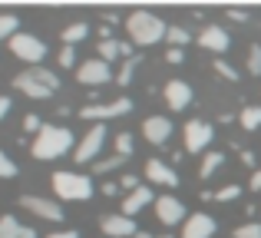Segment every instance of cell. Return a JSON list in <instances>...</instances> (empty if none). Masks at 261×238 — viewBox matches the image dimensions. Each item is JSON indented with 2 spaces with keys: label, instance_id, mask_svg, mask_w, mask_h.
Here are the masks:
<instances>
[{
  "label": "cell",
  "instance_id": "cell-1",
  "mask_svg": "<svg viewBox=\"0 0 261 238\" xmlns=\"http://www.w3.org/2000/svg\"><path fill=\"white\" fill-rule=\"evenodd\" d=\"M126 30L133 37V43L139 46H152L162 37H169V23H162V17H155L152 10H136L126 17Z\"/></svg>",
  "mask_w": 261,
  "mask_h": 238
},
{
  "label": "cell",
  "instance_id": "cell-2",
  "mask_svg": "<svg viewBox=\"0 0 261 238\" xmlns=\"http://www.w3.org/2000/svg\"><path fill=\"white\" fill-rule=\"evenodd\" d=\"M73 149V133L66 126H43L40 129V136L33 139L30 152L33 159H60V155H66Z\"/></svg>",
  "mask_w": 261,
  "mask_h": 238
},
{
  "label": "cell",
  "instance_id": "cell-3",
  "mask_svg": "<svg viewBox=\"0 0 261 238\" xmlns=\"http://www.w3.org/2000/svg\"><path fill=\"white\" fill-rule=\"evenodd\" d=\"M53 192L57 199H66V202H80V199H89L93 195V179L89 175H80V172H53Z\"/></svg>",
  "mask_w": 261,
  "mask_h": 238
},
{
  "label": "cell",
  "instance_id": "cell-4",
  "mask_svg": "<svg viewBox=\"0 0 261 238\" xmlns=\"http://www.w3.org/2000/svg\"><path fill=\"white\" fill-rule=\"evenodd\" d=\"M10 53L20 57L23 63H30V66H40V60L46 57V43L40 37H30V33H17V37L10 40Z\"/></svg>",
  "mask_w": 261,
  "mask_h": 238
},
{
  "label": "cell",
  "instance_id": "cell-5",
  "mask_svg": "<svg viewBox=\"0 0 261 238\" xmlns=\"http://www.w3.org/2000/svg\"><path fill=\"white\" fill-rule=\"evenodd\" d=\"M129 110H133V103H129L126 96H119V99H113V103H102V106H83V110H80V116H83V119H93V122H102V119L126 116Z\"/></svg>",
  "mask_w": 261,
  "mask_h": 238
},
{
  "label": "cell",
  "instance_id": "cell-6",
  "mask_svg": "<svg viewBox=\"0 0 261 238\" xmlns=\"http://www.w3.org/2000/svg\"><path fill=\"white\" fill-rule=\"evenodd\" d=\"M76 80L86 86H99V83H109L113 80V70H109L106 60H83L76 66Z\"/></svg>",
  "mask_w": 261,
  "mask_h": 238
},
{
  "label": "cell",
  "instance_id": "cell-7",
  "mask_svg": "<svg viewBox=\"0 0 261 238\" xmlns=\"http://www.w3.org/2000/svg\"><path fill=\"white\" fill-rule=\"evenodd\" d=\"M212 139H215V129H212L208 122L192 119L189 126H185V149H189V152H202V149H208Z\"/></svg>",
  "mask_w": 261,
  "mask_h": 238
},
{
  "label": "cell",
  "instance_id": "cell-8",
  "mask_svg": "<svg viewBox=\"0 0 261 238\" xmlns=\"http://www.w3.org/2000/svg\"><path fill=\"white\" fill-rule=\"evenodd\" d=\"M215 219L212 215H205V212H195V215H189V219L182 222V238H212L215 235Z\"/></svg>",
  "mask_w": 261,
  "mask_h": 238
},
{
  "label": "cell",
  "instance_id": "cell-9",
  "mask_svg": "<svg viewBox=\"0 0 261 238\" xmlns=\"http://www.w3.org/2000/svg\"><path fill=\"white\" fill-rule=\"evenodd\" d=\"M155 219L162 225H178V222H185V205L175 195H162V199H155Z\"/></svg>",
  "mask_w": 261,
  "mask_h": 238
},
{
  "label": "cell",
  "instance_id": "cell-10",
  "mask_svg": "<svg viewBox=\"0 0 261 238\" xmlns=\"http://www.w3.org/2000/svg\"><path fill=\"white\" fill-rule=\"evenodd\" d=\"M20 205H23L27 212L46 219V222H60V219H63V208H60L57 202H50V199H40V195H23V199H20Z\"/></svg>",
  "mask_w": 261,
  "mask_h": 238
},
{
  "label": "cell",
  "instance_id": "cell-11",
  "mask_svg": "<svg viewBox=\"0 0 261 238\" xmlns=\"http://www.w3.org/2000/svg\"><path fill=\"white\" fill-rule=\"evenodd\" d=\"M99 228H102V235H109V238H129V235H139L136 232V222L129 219V215H102V222H99Z\"/></svg>",
  "mask_w": 261,
  "mask_h": 238
},
{
  "label": "cell",
  "instance_id": "cell-12",
  "mask_svg": "<svg viewBox=\"0 0 261 238\" xmlns=\"http://www.w3.org/2000/svg\"><path fill=\"white\" fill-rule=\"evenodd\" d=\"M102 142H106V129L102 126H93L89 133L83 136V142L76 146V162H89L96 159V152L102 149Z\"/></svg>",
  "mask_w": 261,
  "mask_h": 238
},
{
  "label": "cell",
  "instance_id": "cell-13",
  "mask_svg": "<svg viewBox=\"0 0 261 238\" xmlns=\"http://www.w3.org/2000/svg\"><path fill=\"white\" fill-rule=\"evenodd\" d=\"M142 136H146L152 146L169 142V136H172V119H166V116H149L146 122H142Z\"/></svg>",
  "mask_w": 261,
  "mask_h": 238
},
{
  "label": "cell",
  "instance_id": "cell-14",
  "mask_svg": "<svg viewBox=\"0 0 261 238\" xmlns=\"http://www.w3.org/2000/svg\"><path fill=\"white\" fill-rule=\"evenodd\" d=\"M166 103H169V110H185V106L192 103V86L189 83H182V80H169L166 83Z\"/></svg>",
  "mask_w": 261,
  "mask_h": 238
},
{
  "label": "cell",
  "instance_id": "cell-15",
  "mask_svg": "<svg viewBox=\"0 0 261 238\" xmlns=\"http://www.w3.org/2000/svg\"><path fill=\"white\" fill-rule=\"evenodd\" d=\"M146 175L155 182V186H169V189H172V186H178V175H175V169H172V166H166L162 159H149V162H146Z\"/></svg>",
  "mask_w": 261,
  "mask_h": 238
},
{
  "label": "cell",
  "instance_id": "cell-16",
  "mask_svg": "<svg viewBox=\"0 0 261 238\" xmlns=\"http://www.w3.org/2000/svg\"><path fill=\"white\" fill-rule=\"evenodd\" d=\"M198 43H202L205 50H212V53H225L228 43H231V37L222 30V27H205L202 37H198Z\"/></svg>",
  "mask_w": 261,
  "mask_h": 238
},
{
  "label": "cell",
  "instance_id": "cell-17",
  "mask_svg": "<svg viewBox=\"0 0 261 238\" xmlns=\"http://www.w3.org/2000/svg\"><path fill=\"white\" fill-rule=\"evenodd\" d=\"M149 202H152V189H149V186H139L136 192H129L126 199H122V215H129V219H133V215L142 212Z\"/></svg>",
  "mask_w": 261,
  "mask_h": 238
},
{
  "label": "cell",
  "instance_id": "cell-18",
  "mask_svg": "<svg viewBox=\"0 0 261 238\" xmlns=\"http://www.w3.org/2000/svg\"><path fill=\"white\" fill-rule=\"evenodd\" d=\"M13 86H17L20 93H27L30 99H50V96H53V90H46V86H40L37 80H30L27 73H17V76H13Z\"/></svg>",
  "mask_w": 261,
  "mask_h": 238
},
{
  "label": "cell",
  "instance_id": "cell-19",
  "mask_svg": "<svg viewBox=\"0 0 261 238\" xmlns=\"http://www.w3.org/2000/svg\"><path fill=\"white\" fill-rule=\"evenodd\" d=\"M23 73H27L30 80H37L40 86H46V90H53V93L60 90V80H57V73H53V70H46V66H30V70H23Z\"/></svg>",
  "mask_w": 261,
  "mask_h": 238
},
{
  "label": "cell",
  "instance_id": "cell-20",
  "mask_svg": "<svg viewBox=\"0 0 261 238\" xmlns=\"http://www.w3.org/2000/svg\"><path fill=\"white\" fill-rule=\"evenodd\" d=\"M17 27H20V20L13 13H0V40H13L17 37Z\"/></svg>",
  "mask_w": 261,
  "mask_h": 238
},
{
  "label": "cell",
  "instance_id": "cell-21",
  "mask_svg": "<svg viewBox=\"0 0 261 238\" xmlns=\"http://www.w3.org/2000/svg\"><path fill=\"white\" fill-rule=\"evenodd\" d=\"M86 33H89L86 23H70V27L63 30V43L73 46V43H80V40H86Z\"/></svg>",
  "mask_w": 261,
  "mask_h": 238
},
{
  "label": "cell",
  "instance_id": "cell-22",
  "mask_svg": "<svg viewBox=\"0 0 261 238\" xmlns=\"http://www.w3.org/2000/svg\"><path fill=\"white\" fill-rule=\"evenodd\" d=\"M20 232H23V225H20L13 215H4V219H0V238H20Z\"/></svg>",
  "mask_w": 261,
  "mask_h": 238
},
{
  "label": "cell",
  "instance_id": "cell-23",
  "mask_svg": "<svg viewBox=\"0 0 261 238\" xmlns=\"http://www.w3.org/2000/svg\"><path fill=\"white\" fill-rule=\"evenodd\" d=\"M242 126L258 129L261 126V106H242Z\"/></svg>",
  "mask_w": 261,
  "mask_h": 238
},
{
  "label": "cell",
  "instance_id": "cell-24",
  "mask_svg": "<svg viewBox=\"0 0 261 238\" xmlns=\"http://www.w3.org/2000/svg\"><path fill=\"white\" fill-rule=\"evenodd\" d=\"M96 53H99V60H116V57H122L119 53V43H116V40H99V46H96Z\"/></svg>",
  "mask_w": 261,
  "mask_h": 238
},
{
  "label": "cell",
  "instance_id": "cell-25",
  "mask_svg": "<svg viewBox=\"0 0 261 238\" xmlns=\"http://www.w3.org/2000/svg\"><path fill=\"white\" fill-rule=\"evenodd\" d=\"M222 162H225L222 152H208V155H205V162H202V179H208L215 169H222Z\"/></svg>",
  "mask_w": 261,
  "mask_h": 238
},
{
  "label": "cell",
  "instance_id": "cell-26",
  "mask_svg": "<svg viewBox=\"0 0 261 238\" xmlns=\"http://www.w3.org/2000/svg\"><path fill=\"white\" fill-rule=\"evenodd\" d=\"M169 43L175 46V50H182V43H189V30H185V27H169Z\"/></svg>",
  "mask_w": 261,
  "mask_h": 238
},
{
  "label": "cell",
  "instance_id": "cell-27",
  "mask_svg": "<svg viewBox=\"0 0 261 238\" xmlns=\"http://www.w3.org/2000/svg\"><path fill=\"white\" fill-rule=\"evenodd\" d=\"M136 63H139V57H133V60H126V63H122V70H119V76H116V83H119V86H126V83H133V73H136Z\"/></svg>",
  "mask_w": 261,
  "mask_h": 238
},
{
  "label": "cell",
  "instance_id": "cell-28",
  "mask_svg": "<svg viewBox=\"0 0 261 238\" xmlns=\"http://www.w3.org/2000/svg\"><path fill=\"white\" fill-rule=\"evenodd\" d=\"M13 175H17V162L0 149V179H13Z\"/></svg>",
  "mask_w": 261,
  "mask_h": 238
},
{
  "label": "cell",
  "instance_id": "cell-29",
  "mask_svg": "<svg viewBox=\"0 0 261 238\" xmlns=\"http://www.w3.org/2000/svg\"><path fill=\"white\" fill-rule=\"evenodd\" d=\"M235 238H261V222H248V225H238Z\"/></svg>",
  "mask_w": 261,
  "mask_h": 238
},
{
  "label": "cell",
  "instance_id": "cell-30",
  "mask_svg": "<svg viewBox=\"0 0 261 238\" xmlns=\"http://www.w3.org/2000/svg\"><path fill=\"white\" fill-rule=\"evenodd\" d=\"M129 152H133V136H129V133H119V136H116V155H122V159H126Z\"/></svg>",
  "mask_w": 261,
  "mask_h": 238
},
{
  "label": "cell",
  "instance_id": "cell-31",
  "mask_svg": "<svg viewBox=\"0 0 261 238\" xmlns=\"http://www.w3.org/2000/svg\"><path fill=\"white\" fill-rule=\"evenodd\" d=\"M248 73H255V76H261V46H258V43L248 50Z\"/></svg>",
  "mask_w": 261,
  "mask_h": 238
},
{
  "label": "cell",
  "instance_id": "cell-32",
  "mask_svg": "<svg viewBox=\"0 0 261 238\" xmlns=\"http://www.w3.org/2000/svg\"><path fill=\"white\" fill-rule=\"evenodd\" d=\"M238 195H242V186H225V189L215 192V199L218 202H231V199H238Z\"/></svg>",
  "mask_w": 261,
  "mask_h": 238
},
{
  "label": "cell",
  "instance_id": "cell-33",
  "mask_svg": "<svg viewBox=\"0 0 261 238\" xmlns=\"http://www.w3.org/2000/svg\"><path fill=\"white\" fill-rule=\"evenodd\" d=\"M122 155H113V159H102V162H96V172H109V169H119L122 166Z\"/></svg>",
  "mask_w": 261,
  "mask_h": 238
},
{
  "label": "cell",
  "instance_id": "cell-34",
  "mask_svg": "<svg viewBox=\"0 0 261 238\" xmlns=\"http://www.w3.org/2000/svg\"><path fill=\"white\" fill-rule=\"evenodd\" d=\"M215 73H222L225 80H238L235 66H228V63H225V60H215Z\"/></svg>",
  "mask_w": 261,
  "mask_h": 238
},
{
  "label": "cell",
  "instance_id": "cell-35",
  "mask_svg": "<svg viewBox=\"0 0 261 238\" xmlns=\"http://www.w3.org/2000/svg\"><path fill=\"white\" fill-rule=\"evenodd\" d=\"M23 129H27V133H37V136H40V129H43V122H40V116H33V113H30V116L23 119Z\"/></svg>",
  "mask_w": 261,
  "mask_h": 238
},
{
  "label": "cell",
  "instance_id": "cell-36",
  "mask_svg": "<svg viewBox=\"0 0 261 238\" xmlns=\"http://www.w3.org/2000/svg\"><path fill=\"white\" fill-rule=\"evenodd\" d=\"M76 63V57H73V46H63L60 50V66H73Z\"/></svg>",
  "mask_w": 261,
  "mask_h": 238
},
{
  "label": "cell",
  "instance_id": "cell-37",
  "mask_svg": "<svg viewBox=\"0 0 261 238\" xmlns=\"http://www.w3.org/2000/svg\"><path fill=\"white\" fill-rule=\"evenodd\" d=\"M119 186H122V189H129V192H136V189H139V179H136V175H122Z\"/></svg>",
  "mask_w": 261,
  "mask_h": 238
},
{
  "label": "cell",
  "instance_id": "cell-38",
  "mask_svg": "<svg viewBox=\"0 0 261 238\" xmlns=\"http://www.w3.org/2000/svg\"><path fill=\"white\" fill-rule=\"evenodd\" d=\"M10 106H13V103H10V96H0V119L10 113Z\"/></svg>",
  "mask_w": 261,
  "mask_h": 238
},
{
  "label": "cell",
  "instance_id": "cell-39",
  "mask_svg": "<svg viewBox=\"0 0 261 238\" xmlns=\"http://www.w3.org/2000/svg\"><path fill=\"white\" fill-rule=\"evenodd\" d=\"M166 60H169V63H182V50H175V46H172V50L166 53Z\"/></svg>",
  "mask_w": 261,
  "mask_h": 238
},
{
  "label": "cell",
  "instance_id": "cell-40",
  "mask_svg": "<svg viewBox=\"0 0 261 238\" xmlns=\"http://www.w3.org/2000/svg\"><path fill=\"white\" fill-rule=\"evenodd\" d=\"M46 238H80L76 232H70V228H66V232H53V235H46Z\"/></svg>",
  "mask_w": 261,
  "mask_h": 238
},
{
  "label": "cell",
  "instance_id": "cell-41",
  "mask_svg": "<svg viewBox=\"0 0 261 238\" xmlns=\"http://www.w3.org/2000/svg\"><path fill=\"white\" fill-rule=\"evenodd\" d=\"M228 17H231V20H242V23H245V20H248V13H245V10H228Z\"/></svg>",
  "mask_w": 261,
  "mask_h": 238
},
{
  "label": "cell",
  "instance_id": "cell-42",
  "mask_svg": "<svg viewBox=\"0 0 261 238\" xmlns=\"http://www.w3.org/2000/svg\"><path fill=\"white\" fill-rule=\"evenodd\" d=\"M119 192V186H116V182H109V186H102V195H116Z\"/></svg>",
  "mask_w": 261,
  "mask_h": 238
},
{
  "label": "cell",
  "instance_id": "cell-43",
  "mask_svg": "<svg viewBox=\"0 0 261 238\" xmlns=\"http://www.w3.org/2000/svg\"><path fill=\"white\" fill-rule=\"evenodd\" d=\"M251 189H258V192H261V169H258L255 175H251Z\"/></svg>",
  "mask_w": 261,
  "mask_h": 238
},
{
  "label": "cell",
  "instance_id": "cell-44",
  "mask_svg": "<svg viewBox=\"0 0 261 238\" xmlns=\"http://www.w3.org/2000/svg\"><path fill=\"white\" fill-rule=\"evenodd\" d=\"M20 238H40V235L33 232V228H23V232H20Z\"/></svg>",
  "mask_w": 261,
  "mask_h": 238
},
{
  "label": "cell",
  "instance_id": "cell-45",
  "mask_svg": "<svg viewBox=\"0 0 261 238\" xmlns=\"http://www.w3.org/2000/svg\"><path fill=\"white\" fill-rule=\"evenodd\" d=\"M136 238H152V235H146V232H139V235H136Z\"/></svg>",
  "mask_w": 261,
  "mask_h": 238
},
{
  "label": "cell",
  "instance_id": "cell-46",
  "mask_svg": "<svg viewBox=\"0 0 261 238\" xmlns=\"http://www.w3.org/2000/svg\"><path fill=\"white\" fill-rule=\"evenodd\" d=\"M162 238H169V235H162Z\"/></svg>",
  "mask_w": 261,
  "mask_h": 238
}]
</instances>
